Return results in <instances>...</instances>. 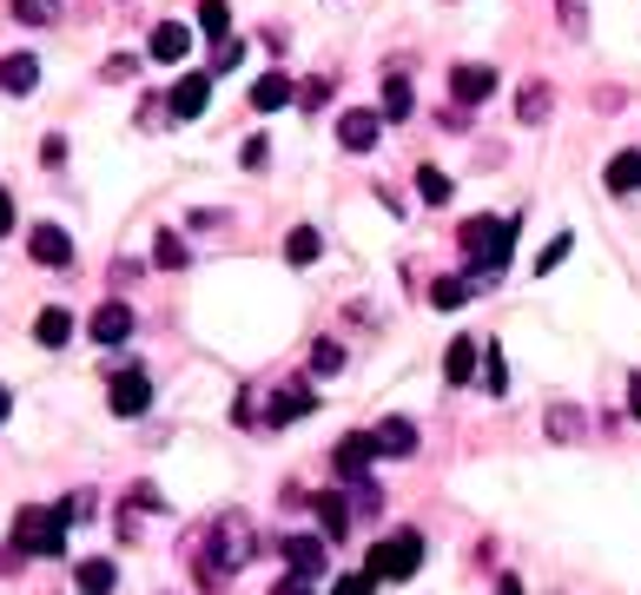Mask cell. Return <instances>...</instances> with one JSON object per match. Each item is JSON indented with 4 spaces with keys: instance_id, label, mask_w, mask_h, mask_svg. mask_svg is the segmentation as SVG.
<instances>
[{
    "instance_id": "cell-1",
    "label": "cell",
    "mask_w": 641,
    "mask_h": 595,
    "mask_svg": "<svg viewBox=\"0 0 641 595\" xmlns=\"http://www.w3.org/2000/svg\"><path fill=\"white\" fill-rule=\"evenodd\" d=\"M258 556V530H252V517L245 510H225V517H212V530H205V543H199V570L205 576H238L245 563Z\"/></svg>"
},
{
    "instance_id": "cell-2",
    "label": "cell",
    "mask_w": 641,
    "mask_h": 595,
    "mask_svg": "<svg viewBox=\"0 0 641 595\" xmlns=\"http://www.w3.org/2000/svg\"><path fill=\"white\" fill-rule=\"evenodd\" d=\"M457 245H463V258H470L477 272H503V265H510V252H516V225H510V219L477 212V219H463Z\"/></svg>"
},
{
    "instance_id": "cell-3",
    "label": "cell",
    "mask_w": 641,
    "mask_h": 595,
    "mask_svg": "<svg viewBox=\"0 0 641 595\" xmlns=\"http://www.w3.org/2000/svg\"><path fill=\"white\" fill-rule=\"evenodd\" d=\"M60 550H66V517H60V510L26 503V510L13 517V550H7V570H13L20 556H60Z\"/></svg>"
},
{
    "instance_id": "cell-4",
    "label": "cell",
    "mask_w": 641,
    "mask_h": 595,
    "mask_svg": "<svg viewBox=\"0 0 641 595\" xmlns=\"http://www.w3.org/2000/svg\"><path fill=\"white\" fill-rule=\"evenodd\" d=\"M417 570H424V536H417V530H391V536L371 550V570H364V576H371V583H410Z\"/></svg>"
},
{
    "instance_id": "cell-5",
    "label": "cell",
    "mask_w": 641,
    "mask_h": 595,
    "mask_svg": "<svg viewBox=\"0 0 641 595\" xmlns=\"http://www.w3.org/2000/svg\"><path fill=\"white\" fill-rule=\"evenodd\" d=\"M106 404H113V417H146L152 411V378L146 371H119L106 384Z\"/></svg>"
},
{
    "instance_id": "cell-6",
    "label": "cell",
    "mask_w": 641,
    "mask_h": 595,
    "mask_svg": "<svg viewBox=\"0 0 641 595\" xmlns=\"http://www.w3.org/2000/svg\"><path fill=\"white\" fill-rule=\"evenodd\" d=\"M377 132H384V113H371V106L338 113V146H344V152H371V146H377Z\"/></svg>"
},
{
    "instance_id": "cell-7",
    "label": "cell",
    "mask_w": 641,
    "mask_h": 595,
    "mask_svg": "<svg viewBox=\"0 0 641 595\" xmlns=\"http://www.w3.org/2000/svg\"><path fill=\"white\" fill-rule=\"evenodd\" d=\"M371 457H377V437H371V431H357V437H338V450H331V470H338L344 484H364Z\"/></svg>"
},
{
    "instance_id": "cell-8",
    "label": "cell",
    "mask_w": 641,
    "mask_h": 595,
    "mask_svg": "<svg viewBox=\"0 0 641 595\" xmlns=\"http://www.w3.org/2000/svg\"><path fill=\"white\" fill-rule=\"evenodd\" d=\"M86 338H93V344H126V338H132V305L106 298V305L86 318Z\"/></svg>"
},
{
    "instance_id": "cell-9",
    "label": "cell",
    "mask_w": 641,
    "mask_h": 595,
    "mask_svg": "<svg viewBox=\"0 0 641 595\" xmlns=\"http://www.w3.org/2000/svg\"><path fill=\"white\" fill-rule=\"evenodd\" d=\"M311 411H318V391H311V384H278V397L265 404V424L285 431V424H298V417H311Z\"/></svg>"
},
{
    "instance_id": "cell-10",
    "label": "cell",
    "mask_w": 641,
    "mask_h": 595,
    "mask_svg": "<svg viewBox=\"0 0 641 595\" xmlns=\"http://www.w3.org/2000/svg\"><path fill=\"white\" fill-rule=\"evenodd\" d=\"M278 550H285V563H291L298 576H311V583L331 570V543H324V536H285Z\"/></svg>"
},
{
    "instance_id": "cell-11",
    "label": "cell",
    "mask_w": 641,
    "mask_h": 595,
    "mask_svg": "<svg viewBox=\"0 0 641 595\" xmlns=\"http://www.w3.org/2000/svg\"><path fill=\"white\" fill-rule=\"evenodd\" d=\"M450 93H457V106H483V99L496 93V66H483V60L457 66V73H450Z\"/></svg>"
},
{
    "instance_id": "cell-12",
    "label": "cell",
    "mask_w": 641,
    "mask_h": 595,
    "mask_svg": "<svg viewBox=\"0 0 641 595\" xmlns=\"http://www.w3.org/2000/svg\"><path fill=\"white\" fill-rule=\"evenodd\" d=\"M205 106H212V73H185V79L172 86V99H165L172 119H199Z\"/></svg>"
},
{
    "instance_id": "cell-13",
    "label": "cell",
    "mask_w": 641,
    "mask_h": 595,
    "mask_svg": "<svg viewBox=\"0 0 641 595\" xmlns=\"http://www.w3.org/2000/svg\"><path fill=\"white\" fill-rule=\"evenodd\" d=\"M371 437H377V457H417V450H424V431H417L410 417H384Z\"/></svg>"
},
{
    "instance_id": "cell-14",
    "label": "cell",
    "mask_w": 641,
    "mask_h": 595,
    "mask_svg": "<svg viewBox=\"0 0 641 595\" xmlns=\"http://www.w3.org/2000/svg\"><path fill=\"white\" fill-rule=\"evenodd\" d=\"M311 510H318V523H324V543H344V536H351V523H357V503H351L344 490L311 497Z\"/></svg>"
},
{
    "instance_id": "cell-15",
    "label": "cell",
    "mask_w": 641,
    "mask_h": 595,
    "mask_svg": "<svg viewBox=\"0 0 641 595\" xmlns=\"http://www.w3.org/2000/svg\"><path fill=\"white\" fill-rule=\"evenodd\" d=\"M146 53H152L159 66H179V60L192 53V26H185V20H159V26H152V46H146Z\"/></svg>"
},
{
    "instance_id": "cell-16",
    "label": "cell",
    "mask_w": 641,
    "mask_h": 595,
    "mask_svg": "<svg viewBox=\"0 0 641 595\" xmlns=\"http://www.w3.org/2000/svg\"><path fill=\"white\" fill-rule=\"evenodd\" d=\"M410 113H417V86H410L404 66H391V73H384V126H404Z\"/></svg>"
},
{
    "instance_id": "cell-17",
    "label": "cell",
    "mask_w": 641,
    "mask_h": 595,
    "mask_svg": "<svg viewBox=\"0 0 641 595\" xmlns=\"http://www.w3.org/2000/svg\"><path fill=\"white\" fill-rule=\"evenodd\" d=\"M26 258H33V265H73V238H66L60 225H33V232H26Z\"/></svg>"
},
{
    "instance_id": "cell-18",
    "label": "cell",
    "mask_w": 641,
    "mask_h": 595,
    "mask_svg": "<svg viewBox=\"0 0 641 595\" xmlns=\"http://www.w3.org/2000/svg\"><path fill=\"white\" fill-rule=\"evenodd\" d=\"M477 371H483V344H477V338H457V344L444 351V378H450L457 391H470Z\"/></svg>"
},
{
    "instance_id": "cell-19",
    "label": "cell",
    "mask_w": 641,
    "mask_h": 595,
    "mask_svg": "<svg viewBox=\"0 0 641 595\" xmlns=\"http://www.w3.org/2000/svg\"><path fill=\"white\" fill-rule=\"evenodd\" d=\"M291 99H298L291 73H258V79H252V106H258V113H278V106H291Z\"/></svg>"
},
{
    "instance_id": "cell-20",
    "label": "cell",
    "mask_w": 641,
    "mask_h": 595,
    "mask_svg": "<svg viewBox=\"0 0 641 595\" xmlns=\"http://www.w3.org/2000/svg\"><path fill=\"white\" fill-rule=\"evenodd\" d=\"M549 106H556V93H549L543 79L516 86V126H549Z\"/></svg>"
},
{
    "instance_id": "cell-21",
    "label": "cell",
    "mask_w": 641,
    "mask_h": 595,
    "mask_svg": "<svg viewBox=\"0 0 641 595\" xmlns=\"http://www.w3.org/2000/svg\"><path fill=\"white\" fill-rule=\"evenodd\" d=\"M543 431H549V444H583V437H589V417H583L576 404H549Z\"/></svg>"
},
{
    "instance_id": "cell-22",
    "label": "cell",
    "mask_w": 641,
    "mask_h": 595,
    "mask_svg": "<svg viewBox=\"0 0 641 595\" xmlns=\"http://www.w3.org/2000/svg\"><path fill=\"white\" fill-rule=\"evenodd\" d=\"M40 86V60L33 53H7L0 60V93H33Z\"/></svg>"
},
{
    "instance_id": "cell-23",
    "label": "cell",
    "mask_w": 641,
    "mask_h": 595,
    "mask_svg": "<svg viewBox=\"0 0 641 595\" xmlns=\"http://www.w3.org/2000/svg\"><path fill=\"white\" fill-rule=\"evenodd\" d=\"M33 338H40L46 351H60V344L73 338V311H66V305H46V311L33 318Z\"/></svg>"
},
{
    "instance_id": "cell-24",
    "label": "cell",
    "mask_w": 641,
    "mask_h": 595,
    "mask_svg": "<svg viewBox=\"0 0 641 595\" xmlns=\"http://www.w3.org/2000/svg\"><path fill=\"white\" fill-rule=\"evenodd\" d=\"M73 583H79V595H113V583H119V570H113L106 556H86V563L73 570Z\"/></svg>"
},
{
    "instance_id": "cell-25",
    "label": "cell",
    "mask_w": 641,
    "mask_h": 595,
    "mask_svg": "<svg viewBox=\"0 0 641 595\" xmlns=\"http://www.w3.org/2000/svg\"><path fill=\"white\" fill-rule=\"evenodd\" d=\"M602 179H609V192H641V152H616Z\"/></svg>"
},
{
    "instance_id": "cell-26",
    "label": "cell",
    "mask_w": 641,
    "mask_h": 595,
    "mask_svg": "<svg viewBox=\"0 0 641 595\" xmlns=\"http://www.w3.org/2000/svg\"><path fill=\"white\" fill-rule=\"evenodd\" d=\"M417 192H424V205H450V172L444 166H417Z\"/></svg>"
},
{
    "instance_id": "cell-27",
    "label": "cell",
    "mask_w": 641,
    "mask_h": 595,
    "mask_svg": "<svg viewBox=\"0 0 641 595\" xmlns=\"http://www.w3.org/2000/svg\"><path fill=\"white\" fill-rule=\"evenodd\" d=\"M483 391H490V397L510 391V358H503V344H483Z\"/></svg>"
},
{
    "instance_id": "cell-28",
    "label": "cell",
    "mask_w": 641,
    "mask_h": 595,
    "mask_svg": "<svg viewBox=\"0 0 641 595\" xmlns=\"http://www.w3.org/2000/svg\"><path fill=\"white\" fill-rule=\"evenodd\" d=\"M318 252H324V238H318V225H298V232L285 238V258H291V265H311Z\"/></svg>"
},
{
    "instance_id": "cell-29",
    "label": "cell",
    "mask_w": 641,
    "mask_h": 595,
    "mask_svg": "<svg viewBox=\"0 0 641 595\" xmlns=\"http://www.w3.org/2000/svg\"><path fill=\"white\" fill-rule=\"evenodd\" d=\"M470 291H477V285H463V278H430V305H437V311L470 305Z\"/></svg>"
},
{
    "instance_id": "cell-30",
    "label": "cell",
    "mask_w": 641,
    "mask_h": 595,
    "mask_svg": "<svg viewBox=\"0 0 641 595\" xmlns=\"http://www.w3.org/2000/svg\"><path fill=\"white\" fill-rule=\"evenodd\" d=\"M199 33L205 40H225L232 33V7L225 0H199Z\"/></svg>"
},
{
    "instance_id": "cell-31",
    "label": "cell",
    "mask_w": 641,
    "mask_h": 595,
    "mask_svg": "<svg viewBox=\"0 0 641 595\" xmlns=\"http://www.w3.org/2000/svg\"><path fill=\"white\" fill-rule=\"evenodd\" d=\"M185 258H192V252H185V238H179V232H159V238H152V265H165V272H179Z\"/></svg>"
},
{
    "instance_id": "cell-32",
    "label": "cell",
    "mask_w": 641,
    "mask_h": 595,
    "mask_svg": "<svg viewBox=\"0 0 641 595\" xmlns=\"http://www.w3.org/2000/svg\"><path fill=\"white\" fill-rule=\"evenodd\" d=\"M13 20L20 26H53L60 20V0H13Z\"/></svg>"
},
{
    "instance_id": "cell-33",
    "label": "cell",
    "mask_w": 641,
    "mask_h": 595,
    "mask_svg": "<svg viewBox=\"0 0 641 595\" xmlns=\"http://www.w3.org/2000/svg\"><path fill=\"white\" fill-rule=\"evenodd\" d=\"M311 371H318V378L344 371V344H338V338H318V344H311Z\"/></svg>"
},
{
    "instance_id": "cell-34",
    "label": "cell",
    "mask_w": 641,
    "mask_h": 595,
    "mask_svg": "<svg viewBox=\"0 0 641 595\" xmlns=\"http://www.w3.org/2000/svg\"><path fill=\"white\" fill-rule=\"evenodd\" d=\"M556 20H563L569 40H583L589 33V0H556Z\"/></svg>"
},
{
    "instance_id": "cell-35",
    "label": "cell",
    "mask_w": 641,
    "mask_h": 595,
    "mask_svg": "<svg viewBox=\"0 0 641 595\" xmlns=\"http://www.w3.org/2000/svg\"><path fill=\"white\" fill-rule=\"evenodd\" d=\"M569 245H576L569 232H563V238H549V245H543V258H536V272H556V265L569 258Z\"/></svg>"
},
{
    "instance_id": "cell-36",
    "label": "cell",
    "mask_w": 641,
    "mask_h": 595,
    "mask_svg": "<svg viewBox=\"0 0 641 595\" xmlns=\"http://www.w3.org/2000/svg\"><path fill=\"white\" fill-rule=\"evenodd\" d=\"M351 503H357V510H364V517H377V510H384V490H377V484H371V477H364V484H357V490H351Z\"/></svg>"
},
{
    "instance_id": "cell-37",
    "label": "cell",
    "mask_w": 641,
    "mask_h": 595,
    "mask_svg": "<svg viewBox=\"0 0 641 595\" xmlns=\"http://www.w3.org/2000/svg\"><path fill=\"white\" fill-rule=\"evenodd\" d=\"M60 517H66V523H86V517H93V490H73V497L60 503Z\"/></svg>"
},
{
    "instance_id": "cell-38",
    "label": "cell",
    "mask_w": 641,
    "mask_h": 595,
    "mask_svg": "<svg viewBox=\"0 0 641 595\" xmlns=\"http://www.w3.org/2000/svg\"><path fill=\"white\" fill-rule=\"evenodd\" d=\"M132 73H139V60H132V53H113V60L99 66V79H132Z\"/></svg>"
},
{
    "instance_id": "cell-39",
    "label": "cell",
    "mask_w": 641,
    "mask_h": 595,
    "mask_svg": "<svg viewBox=\"0 0 641 595\" xmlns=\"http://www.w3.org/2000/svg\"><path fill=\"white\" fill-rule=\"evenodd\" d=\"M238 60H245V46H238V40H218V60H212V73H232Z\"/></svg>"
},
{
    "instance_id": "cell-40",
    "label": "cell",
    "mask_w": 641,
    "mask_h": 595,
    "mask_svg": "<svg viewBox=\"0 0 641 595\" xmlns=\"http://www.w3.org/2000/svg\"><path fill=\"white\" fill-rule=\"evenodd\" d=\"M324 99H331V73H324V79H311V86L298 93V106H305V113H311V106H324Z\"/></svg>"
},
{
    "instance_id": "cell-41",
    "label": "cell",
    "mask_w": 641,
    "mask_h": 595,
    "mask_svg": "<svg viewBox=\"0 0 641 595\" xmlns=\"http://www.w3.org/2000/svg\"><path fill=\"white\" fill-rule=\"evenodd\" d=\"M371 589H377L371 576H338V583H331V595H371Z\"/></svg>"
},
{
    "instance_id": "cell-42",
    "label": "cell",
    "mask_w": 641,
    "mask_h": 595,
    "mask_svg": "<svg viewBox=\"0 0 641 595\" xmlns=\"http://www.w3.org/2000/svg\"><path fill=\"white\" fill-rule=\"evenodd\" d=\"M271 595H311V576H298V570H291V576H285Z\"/></svg>"
},
{
    "instance_id": "cell-43",
    "label": "cell",
    "mask_w": 641,
    "mask_h": 595,
    "mask_svg": "<svg viewBox=\"0 0 641 595\" xmlns=\"http://www.w3.org/2000/svg\"><path fill=\"white\" fill-rule=\"evenodd\" d=\"M7 232H13V192L0 185V238H7Z\"/></svg>"
},
{
    "instance_id": "cell-44",
    "label": "cell",
    "mask_w": 641,
    "mask_h": 595,
    "mask_svg": "<svg viewBox=\"0 0 641 595\" xmlns=\"http://www.w3.org/2000/svg\"><path fill=\"white\" fill-rule=\"evenodd\" d=\"M629 411L641 417V371H629Z\"/></svg>"
},
{
    "instance_id": "cell-45",
    "label": "cell",
    "mask_w": 641,
    "mask_h": 595,
    "mask_svg": "<svg viewBox=\"0 0 641 595\" xmlns=\"http://www.w3.org/2000/svg\"><path fill=\"white\" fill-rule=\"evenodd\" d=\"M496 595H523V583H516V576H503V583H496Z\"/></svg>"
},
{
    "instance_id": "cell-46",
    "label": "cell",
    "mask_w": 641,
    "mask_h": 595,
    "mask_svg": "<svg viewBox=\"0 0 641 595\" xmlns=\"http://www.w3.org/2000/svg\"><path fill=\"white\" fill-rule=\"evenodd\" d=\"M7 411H13V397H7V384H0V424H7Z\"/></svg>"
}]
</instances>
